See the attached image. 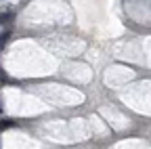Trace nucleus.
Returning <instances> with one entry per match:
<instances>
[{
    "mask_svg": "<svg viewBox=\"0 0 151 149\" xmlns=\"http://www.w3.org/2000/svg\"><path fill=\"white\" fill-rule=\"evenodd\" d=\"M11 38V30H4V32H0V50L4 48V44H6V40Z\"/></svg>",
    "mask_w": 151,
    "mask_h": 149,
    "instance_id": "1",
    "label": "nucleus"
},
{
    "mask_svg": "<svg viewBox=\"0 0 151 149\" xmlns=\"http://www.w3.org/2000/svg\"><path fill=\"white\" fill-rule=\"evenodd\" d=\"M13 13H0V25H6V23H11L13 21Z\"/></svg>",
    "mask_w": 151,
    "mask_h": 149,
    "instance_id": "2",
    "label": "nucleus"
},
{
    "mask_svg": "<svg viewBox=\"0 0 151 149\" xmlns=\"http://www.w3.org/2000/svg\"><path fill=\"white\" fill-rule=\"evenodd\" d=\"M15 126V120H0V130H6V128H13Z\"/></svg>",
    "mask_w": 151,
    "mask_h": 149,
    "instance_id": "3",
    "label": "nucleus"
},
{
    "mask_svg": "<svg viewBox=\"0 0 151 149\" xmlns=\"http://www.w3.org/2000/svg\"><path fill=\"white\" fill-rule=\"evenodd\" d=\"M0 111H2V103H0Z\"/></svg>",
    "mask_w": 151,
    "mask_h": 149,
    "instance_id": "4",
    "label": "nucleus"
}]
</instances>
